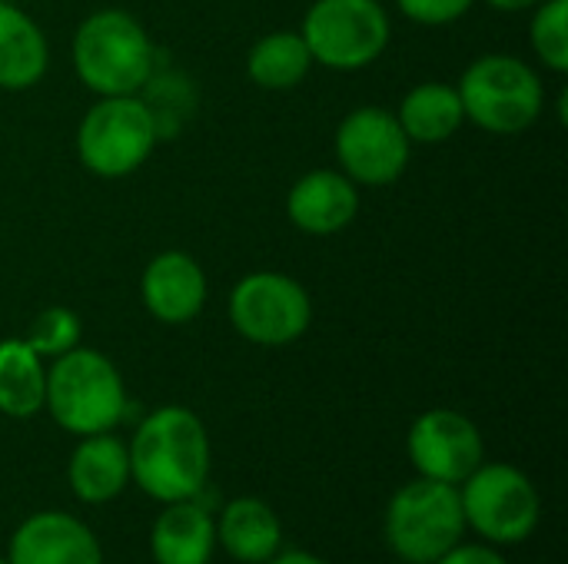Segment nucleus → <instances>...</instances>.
<instances>
[{
    "mask_svg": "<svg viewBox=\"0 0 568 564\" xmlns=\"http://www.w3.org/2000/svg\"><path fill=\"white\" fill-rule=\"evenodd\" d=\"M70 53L77 80L97 96H133L150 83L156 66V50L146 27L116 7L83 17Z\"/></svg>",
    "mask_w": 568,
    "mask_h": 564,
    "instance_id": "obj_2",
    "label": "nucleus"
},
{
    "mask_svg": "<svg viewBox=\"0 0 568 564\" xmlns=\"http://www.w3.org/2000/svg\"><path fill=\"white\" fill-rule=\"evenodd\" d=\"M300 37L306 40L313 63L349 73L386 53L393 23L383 0H313Z\"/></svg>",
    "mask_w": 568,
    "mask_h": 564,
    "instance_id": "obj_7",
    "label": "nucleus"
},
{
    "mask_svg": "<svg viewBox=\"0 0 568 564\" xmlns=\"http://www.w3.org/2000/svg\"><path fill=\"white\" fill-rule=\"evenodd\" d=\"M130 482L160 505L196 499L210 479V435L200 416L186 406L153 409L133 432Z\"/></svg>",
    "mask_w": 568,
    "mask_h": 564,
    "instance_id": "obj_1",
    "label": "nucleus"
},
{
    "mask_svg": "<svg viewBox=\"0 0 568 564\" xmlns=\"http://www.w3.org/2000/svg\"><path fill=\"white\" fill-rule=\"evenodd\" d=\"M216 548L240 564H266L283 548V525L276 509L253 495L226 502L216 515Z\"/></svg>",
    "mask_w": 568,
    "mask_h": 564,
    "instance_id": "obj_16",
    "label": "nucleus"
},
{
    "mask_svg": "<svg viewBox=\"0 0 568 564\" xmlns=\"http://www.w3.org/2000/svg\"><path fill=\"white\" fill-rule=\"evenodd\" d=\"M50 43L40 23L17 3L0 0V90L20 93L43 80Z\"/></svg>",
    "mask_w": 568,
    "mask_h": 564,
    "instance_id": "obj_18",
    "label": "nucleus"
},
{
    "mask_svg": "<svg viewBox=\"0 0 568 564\" xmlns=\"http://www.w3.org/2000/svg\"><path fill=\"white\" fill-rule=\"evenodd\" d=\"M396 120H399L403 133L409 136V143L433 146V143L453 140L459 133V126L466 123V113H463L459 90L453 83L426 80L399 100Z\"/></svg>",
    "mask_w": 568,
    "mask_h": 564,
    "instance_id": "obj_19",
    "label": "nucleus"
},
{
    "mask_svg": "<svg viewBox=\"0 0 568 564\" xmlns=\"http://www.w3.org/2000/svg\"><path fill=\"white\" fill-rule=\"evenodd\" d=\"M532 23H529V43L542 66L552 73L568 70V0H542L532 7Z\"/></svg>",
    "mask_w": 568,
    "mask_h": 564,
    "instance_id": "obj_22",
    "label": "nucleus"
},
{
    "mask_svg": "<svg viewBox=\"0 0 568 564\" xmlns=\"http://www.w3.org/2000/svg\"><path fill=\"white\" fill-rule=\"evenodd\" d=\"M266 564H329L326 558H320V555H310V552H276L273 558Z\"/></svg>",
    "mask_w": 568,
    "mask_h": 564,
    "instance_id": "obj_26",
    "label": "nucleus"
},
{
    "mask_svg": "<svg viewBox=\"0 0 568 564\" xmlns=\"http://www.w3.org/2000/svg\"><path fill=\"white\" fill-rule=\"evenodd\" d=\"M43 409L70 435L113 432L126 416V386L120 369L100 349H70L47 369Z\"/></svg>",
    "mask_w": 568,
    "mask_h": 564,
    "instance_id": "obj_3",
    "label": "nucleus"
},
{
    "mask_svg": "<svg viewBox=\"0 0 568 564\" xmlns=\"http://www.w3.org/2000/svg\"><path fill=\"white\" fill-rule=\"evenodd\" d=\"M160 140L156 113L133 96H100L77 126V156L100 180L136 173Z\"/></svg>",
    "mask_w": 568,
    "mask_h": 564,
    "instance_id": "obj_6",
    "label": "nucleus"
},
{
    "mask_svg": "<svg viewBox=\"0 0 568 564\" xmlns=\"http://www.w3.org/2000/svg\"><path fill=\"white\" fill-rule=\"evenodd\" d=\"M206 296H210L206 273L183 249H166V253L153 256L143 269L140 299H143L146 312L163 326L193 322L203 312Z\"/></svg>",
    "mask_w": 568,
    "mask_h": 564,
    "instance_id": "obj_12",
    "label": "nucleus"
},
{
    "mask_svg": "<svg viewBox=\"0 0 568 564\" xmlns=\"http://www.w3.org/2000/svg\"><path fill=\"white\" fill-rule=\"evenodd\" d=\"M466 529L489 545H519L542 522V499L532 479L509 462H483L463 485Z\"/></svg>",
    "mask_w": 568,
    "mask_h": 564,
    "instance_id": "obj_8",
    "label": "nucleus"
},
{
    "mask_svg": "<svg viewBox=\"0 0 568 564\" xmlns=\"http://www.w3.org/2000/svg\"><path fill=\"white\" fill-rule=\"evenodd\" d=\"M313 70L306 40L296 30H273L260 37L246 57V73L260 90H293Z\"/></svg>",
    "mask_w": 568,
    "mask_h": 564,
    "instance_id": "obj_21",
    "label": "nucleus"
},
{
    "mask_svg": "<svg viewBox=\"0 0 568 564\" xmlns=\"http://www.w3.org/2000/svg\"><path fill=\"white\" fill-rule=\"evenodd\" d=\"M47 369L23 339L0 342V412L10 419H33L43 409Z\"/></svg>",
    "mask_w": 568,
    "mask_h": 564,
    "instance_id": "obj_20",
    "label": "nucleus"
},
{
    "mask_svg": "<svg viewBox=\"0 0 568 564\" xmlns=\"http://www.w3.org/2000/svg\"><path fill=\"white\" fill-rule=\"evenodd\" d=\"M406 452L419 479L463 485L483 462L486 445L479 425L456 409H429L423 412L406 435Z\"/></svg>",
    "mask_w": 568,
    "mask_h": 564,
    "instance_id": "obj_11",
    "label": "nucleus"
},
{
    "mask_svg": "<svg viewBox=\"0 0 568 564\" xmlns=\"http://www.w3.org/2000/svg\"><path fill=\"white\" fill-rule=\"evenodd\" d=\"M230 322L246 342L283 349L306 336L313 322V302L303 283H296L293 276L260 269L233 286Z\"/></svg>",
    "mask_w": 568,
    "mask_h": 564,
    "instance_id": "obj_9",
    "label": "nucleus"
},
{
    "mask_svg": "<svg viewBox=\"0 0 568 564\" xmlns=\"http://www.w3.org/2000/svg\"><path fill=\"white\" fill-rule=\"evenodd\" d=\"M456 90L466 120L493 136L526 133L546 106V86L539 73L513 53L476 57L463 70Z\"/></svg>",
    "mask_w": 568,
    "mask_h": 564,
    "instance_id": "obj_4",
    "label": "nucleus"
},
{
    "mask_svg": "<svg viewBox=\"0 0 568 564\" xmlns=\"http://www.w3.org/2000/svg\"><path fill=\"white\" fill-rule=\"evenodd\" d=\"M433 564H509L503 558V552L489 548V545H456L453 552H446L439 562Z\"/></svg>",
    "mask_w": 568,
    "mask_h": 564,
    "instance_id": "obj_25",
    "label": "nucleus"
},
{
    "mask_svg": "<svg viewBox=\"0 0 568 564\" xmlns=\"http://www.w3.org/2000/svg\"><path fill=\"white\" fill-rule=\"evenodd\" d=\"M67 482L70 492L87 505H106L123 495L130 485V452L126 445L110 435H83L67 462Z\"/></svg>",
    "mask_w": 568,
    "mask_h": 564,
    "instance_id": "obj_15",
    "label": "nucleus"
},
{
    "mask_svg": "<svg viewBox=\"0 0 568 564\" xmlns=\"http://www.w3.org/2000/svg\"><path fill=\"white\" fill-rule=\"evenodd\" d=\"M336 160L339 170L356 186H389L409 166V136L403 133L396 113L383 106H356L336 126Z\"/></svg>",
    "mask_w": 568,
    "mask_h": 564,
    "instance_id": "obj_10",
    "label": "nucleus"
},
{
    "mask_svg": "<svg viewBox=\"0 0 568 564\" xmlns=\"http://www.w3.org/2000/svg\"><path fill=\"white\" fill-rule=\"evenodd\" d=\"M399 7L403 17H409L413 23L423 27H446L456 23L459 17H466L473 10L476 0H393Z\"/></svg>",
    "mask_w": 568,
    "mask_h": 564,
    "instance_id": "obj_24",
    "label": "nucleus"
},
{
    "mask_svg": "<svg viewBox=\"0 0 568 564\" xmlns=\"http://www.w3.org/2000/svg\"><path fill=\"white\" fill-rule=\"evenodd\" d=\"M7 564H103V548L80 519L33 512L10 535Z\"/></svg>",
    "mask_w": 568,
    "mask_h": 564,
    "instance_id": "obj_13",
    "label": "nucleus"
},
{
    "mask_svg": "<svg viewBox=\"0 0 568 564\" xmlns=\"http://www.w3.org/2000/svg\"><path fill=\"white\" fill-rule=\"evenodd\" d=\"M486 3L496 7V10H503V13H519V10H532L542 0H486Z\"/></svg>",
    "mask_w": 568,
    "mask_h": 564,
    "instance_id": "obj_27",
    "label": "nucleus"
},
{
    "mask_svg": "<svg viewBox=\"0 0 568 564\" xmlns=\"http://www.w3.org/2000/svg\"><path fill=\"white\" fill-rule=\"evenodd\" d=\"M383 535L399 562H439L466 535L459 489L433 479L406 482L386 505Z\"/></svg>",
    "mask_w": 568,
    "mask_h": 564,
    "instance_id": "obj_5",
    "label": "nucleus"
},
{
    "mask_svg": "<svg viewBox=\"0 0 568 564\" xmlns=\"http://www.w3.org/2000/svg\"><path fill=\"white\" fill-rule=\"evenodd\" d=\"M0 564H7V558H0Z\"/></svg>",
    "mask_w": 568,
    "mask_h": 564,
    "instance_id": "obj_28",
    "label": "nucleus"
},
{
    "mask_svg": "<svg viewBox=\"0 0 568 564\" xmlns=\"http://www.w3.org/2000/svg\"><path fill=\"white\" fill-rule=\"evenodd\" d=\"M83 326L80 316L67 306H47L43 312H37L23 332V342L40 356V359H57L70 349L80 346Z\"/></svg>",
    "mask_w": 568,
    "mask_h": 564,
    "instance_id": "obj_23",
    "label": "nucleus"
},
{
    "mask_svg": "<svg viewBox=\"0 0 568 564\" xmlns=\"http://www.w3.org/2000/svg\"><path fill=\"white\" fill-rule=\"evenodd\" d=\"M359 213V189L343 170H310L286 196L290 223L306 236L343 233Z\"/></svg>",
    "mask_w": 568,
    "mask_h": 564,
    "instance_id": "obj_14",
    "label": "nucleus"
},
{
    "mask_svg": "<svg viewBox=\"0 0 568 564\" xmlns=\"http://www.w3.org/2000/svg\"><path fill=\"white\" fill-rule=\"evenodd\" d=\"M150 552L156 564H210L216 552V519L196 502H170L153 522Z\"/></svg>",
    "mask_w": 568,
    "mask_h": 564,
    "instance_id": "obj_17",
    "label": "nucleus"
}]
</instances>
